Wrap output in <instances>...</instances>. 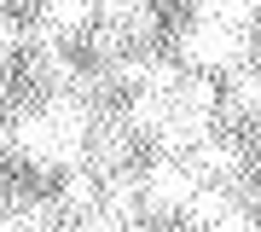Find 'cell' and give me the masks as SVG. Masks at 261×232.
Listing matches in <instances>:
<instances>
[{"instance_id":"cell-1","label":"cell","mask_w":261,"mask_h":232,"mask_svg":"<svg viewBox=\"0 0 261 232\" xmlns=\"http://www.w3.org/2000/svg\"><path fill=\"white\" fill-rule=\"evenodd\" d=\"M180 64H192V70H232V64H244V29L192 23L180 35Z\"/></svg>"},{"instance_id":"cell-2","label":"cell","mask_w":261,"mask_h":232,"mask_svg":"<svg viewBox=\"0 0 261 232\" xmlns=\"http://www.w3.org/2000/svg\"><path fill=\"white\" fill-rule=\"evenodd\" d=\"M192 192H197L192 163L180 168L174 157H168V163H157V168L145 174V197H151V209H186V203H192Z\"/></svg>"},{"instance_id":"cell-3","label":"cell","mask_w":261,"mask_h":232,"mask_svg":"<svg viewBox=\"0 0 261 232\" xmlns=\"http://www.w3.org/2000/svg\"><path fill=\"white\" fill-rule=\"evenodd\" d=\"M192 226H244L250 215H244L238 203H232V192L226 186H215V192H192V203L180 209Z\"/></svg>"},{"instance_id":"cell-4","label":"cell","mask_w":261,"mask_h":232,"mask_svg":"<svg viewBox=\"0 0 261 232\" xmlns=\"http://www.w3.org/2000/svg\"><path fill=\"white\" fill-rule=\"evenodd\" d=\"M186 157H192V174H197V180H203V174H209V180L238 174V145H232V139H209V134H203Z\"/></svg>"},{"instance_id":"cell-5","label":"cell","mask_w":261,"mask_h":232,"mask_svg":"<svg viewBox=\"0 0 261 232\" xmlns=\"http://www.w3.org/2000/svg\"><path fill=\"white\" fill-rule=\"evenodd\" d=\"M99 12V0H47L41 6V23L53 29V35H75V29H87Z\"/></svg>"},{"instance_id":"cell-6","label":"cell","mask_w":261,"mask_h":232,"mask_svg":"<svg viewBox=\"0 0 261 232\" xmlns=\"http://www.w3.org/2000/svg\"><path fill=\"white\" fill-rule=\"evenodd\" d=\"M255 18V0H197V23L215 29H250Z\"/></svg>"},{"instance_id":"cell-7","label":"cell","mask_w":261,"mask_h":232,"mask_svg":"<svg viewBox=\"0 0 261 232\" xmlns=\"http://www.w3.org/2000/svg\"><path fill=\"white\" fill-rule=\"evenodd\" d=\"M226 105L232 111H261V75L255 70H244V64H232V87H226Z\"/></svg>"},{"instance_id":"cell-8","label":"cell","mask_w":261,"mask_h":232,"mask_svg":"<svg viewBox=\"0 0 261 232\" xmlns=\"http://www.w3.org/2000/svg\"><path fill=\"white\" fill-rule=\"evenodd\" d=\"M99 197H105V192H99V180H93V174H82V168H70L64 203H70V209H87V215H93V209H99Z\"/></svg>"},{"instance_id":"cell-9","label":"cell","mask_w":261,"mask_h":232,"mask_svg":"<svg viewBox=\"0 0 261 232\" xmlns=\"http://www.w3.org/2000/svg\"><path fill=\"white\" fill-rule=\"evenodd\" d=\"M99 12H105L111 23H128V18H140V12H145V0H99Z\"/></svg>"},{"instance_id":"cell-10","label":"cell","mask_w":261,"mask_h":232,"mask_svg":"<svg viewBox=\"0 0 261 232\" xmlns=\"http://www.w3.org/2000/svg\"><path fill=\"white\" fill-rule=\"evenodd\" d=\"M6 53H12V23L0 18V64H6Z\"/></svg>"},{"instance_id":"cell-11","label":"cell","mask_w":261,"mask_h":232,"mask_svg":"<svg viewBox=\"0 0 261 232\" xmlns=\"http://www.w3.org/2000/svg\"><path fill=\"white\" fill-rule=\"evenodd\" d=\"M6 145H12V134H6V128H0V151H6Z\"/></svg>"},{"instance_id":"cell-12","label":"cell","mask_w":261,"mask_h":232,"mask_svg":"<svg viewBox=\"0 0 261 232\" xmlns=\"http://www.w3.org/2000/svg\"><path fill=\"white\" fill-rule=\"evenodd\" d=\"M255 12H261V0H255Z\"/></svg>"}]
</instances>
